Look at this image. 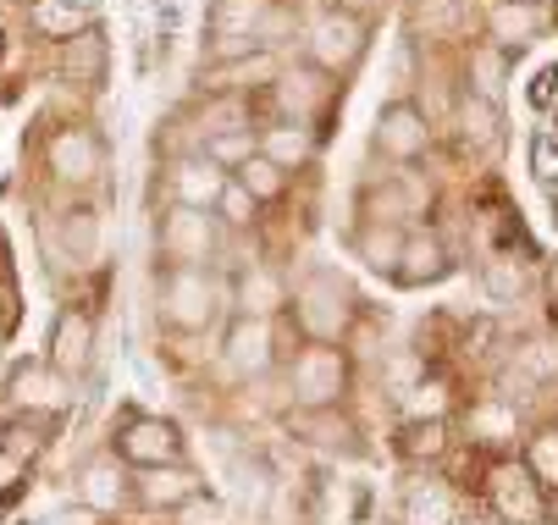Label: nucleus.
Segmentation results:
<instances>
[{
	"label": "nucleus",
	"instance_id": "1",
	"mask_svg": "<svg viewBox=\"0 0 558 525\" xmlns=\"http://www.w3.org/2000/svg\"><path fill=\"white\" fill-rule=\"evenodd\" d=\"M155 310L172 332H205L227 310V282L210 266H161L155 277Z\"/></svg>",
	"mask_w": 558,
	"mask_h": 525
},
{
	"label": "nucleus",
	"instance_id": "2",
	"mask_svg": "<svg viewBox=\"0 0 558 525\" xmlns=\"http://www.w3.org/2000/svg\"><path fill=\"white\" fill-rule=\"evenodd\" d=\"M288 388L299 399V410H338L343 388H349V359L332 343H304L288 359Z\"/></svg>",
	"mask_w": 558,
	"mask_h": 525
},
{
	"label": "nucleus",
	"instance_id": "3",
	"mask_svg": "<svg viewBox=\"0 0 558 525\" xmlns=\"http://www.w3.org/2000/svg\"><path fill=\"white\" fill-rule=\"evenodd\" d=\"M155 244H161L167 266H210L221 255V221L210 210L167 205L161 221H155Z\"/></svg>",
	"mask_w": 558,
	"mask_h": 525
},
{
	"label": "nucleus",
	"instance_id": "4",
	"mask_svg": "<svg viewBox=\"0 0 558 525\" xmlns=\"http://www.w3.org/2000/svg\"><path fill=\"white\" fill-rule=\"evenodd\" d=\"M183 431L178 420L167 415H128L117 420V437H111V454L133 471H155V465H183Z\"/></svg>",
	"mask_w": 558,
	"mask_h": 525
},
{
	"label": "nucleus",
	"instance_id": "5",
	"mask_svg": "<svg viewBox=\"0 0 558 525\" xmlns=\"http://www.w3.org/2000/svg\"><path fill=\"white\" fill-rule=\"evenodd\" d=\"M266 100L277 106V122H322L338 100V84H332V72L322 66H293V72H277V78L266 84Z\"/></svg>",
	"mask_w": 558,
	"mask_h": 525
},
{
	"label": "nucleus",
	"instance_id": "6",
	"mask_svg": "<svg viewBox=\"0 0 558 525\" xmlns=\"http://www.w3.org/2000/svg\"><path fill=\"white\" fill-rule=\"evenodd\" d=\"M288 305H293L310 343H332L349 321V288L332 271H315L310 282H299V293H288Z\"/></svg>",
	"mask_w": 558,
	"mask_h": 525
},
{
	"label": "nucleus",
	"instance_id": "7",
	"mask_svg": "<svg viewBox=\"0 0 558 525\" xmlns=\"http://www.w3.org/2000/svg\"><path fill=\"white\" fill-rule=\"evenodd\" d=\"M360 56H365V23L354 12L332 7V12L315 17V28H310V66H322V72L338 78V72H349Z\"/></svg>",
	"mask_w": 558,
	"mask_h": 525
},
{
	"label": "nucleus",
	"instance_id": "8",
	"mask_svg": "<svg viewBox=\"0 0 558 525\" xmlns=\"http://www.w3.org/2000/svg\"><path fill=\"white\" fill-rule=\"evenodd\" d=\"M221 354L238 377H266L277 365V316H232Z\"/></svg>",
	"mask_w": 558,
	"mask_h": 525
},
{
	"label": "nucleus",
	"instance_id": "9",
	"mask_svg": "<svg viewBox=\"0 0 558 525\" xmlns=\"http://www.w3.org/2000/svg\"><path fill=\"white\" fill-rule=\"evenodd\" d=\"M493 492V509L509 520V525H542L547 520V498H542V481L531 476L525 460H504L487 481Z\"/></svg>",
	"mask_w": 558,
	"mask_h": 525
},
{
	"label": "nucleus",
	"instance_id": "10",
	"mask_svg": "<svg viewBox=\"0 0 558 525\" xmlns=\"http://www.w3.org/2000/svg\"><path fill=\"white\" fill-rule=\"evenodd\" d=\"M45 365L56 370L61 382H77V377L95 365V316H89V310H61V316H56Z\"/></svg>",
	"mask_w": 558,
	"mask_h": 525
},
{
	"label": "nucleus",
	"instance_id": "11",
	"mask_svg": "<svg viewBox=\"0 0 558 525\" xmlns=\"http://www.w3.org/2000/svg\"><path fill=\"white\" fill-rule=\"evenodd\" d=\"M227 188V172L216 161H205L199 149H189V156H178L167 167V205H183V210H216Z\"/></svg>",
	"mask_w": 558,
	"mask_h": 525
},
{
	"label": "nucleus",
	"instance_id": "12",
	"mask_svg": "<svg viewBox=\"0 0 558 525\" xmlns=\"http://www.w3.org/2000/svg\"><path fill=\"white\" fill-rule=\"evenodd\" d=\"M7 399L17 415H61L66 410V382L45 359H17L7 377Z\"/></svg>",
	"mask_w": 558,
	"mask_h": 525
},
{
	"label": "nucleus",
	"instance_id": "13",
	"mask_svg": "<svg viewBox=\"0 0 558 525\" xmlns=\"http://www.w3.org/2000/svg\"><path fill=\"white\" fill-rule=\"evenodd\" d=\"M50 172L61 183H95L106 172V144L95 138V127H61L50 138Z\"/></svg>",
	"mask_w": 558,
	"mask_h": 525
},
{
	"label": "nucleus",
	"instance_id": "14",
	"mask_svg": "<svg viewBox=\"0 0 558 525\" xmlns=\"http://www.w3.org/2000/svg\"><path fill=\"white\" fill-rule=\"evenodd\" d=\"M77 509H89V514H111L133 498V476L117 454H95L84 471H77Z\"/></svg>",
	"mask_w": 558,
	"mask_h": 525
},
{
	"label": "nucleus",
	"instance_id": "15",
	"mask_svg": "<svg viewBox=\"0 0 558 525\" xmlns=\"http://www.w3.org/2000/svg\"><path fill=\"white\" fill-rule=\"evenodd\" d=\"M227 305H232V316H277L288 305V277L271 271L266 260H255L227 282Z\"/></svg>",
	"mask_w": 558,
	"mask_h": 525
},
{
	"label": "nucleus",
	"instance_id": "16",
	"mask_svg": "<svg viewBox=\"0 0 558 525\" xmlns=\"http://www.w3.org/2000/svg\"><path fill=\"white\" fill-rule=\"evenodd\" d=\"M426 144H432V133H426V122H421L415 106H387L381 111L376 149H381L387 161H415V156H426Z\"/></svg>",
	"mask_w": 558,
	"mask_h": 525
},
{
	"label": "nucleus",
	"instance_id": "17",
	"mask_svg": "<svg viewBox=\"0 0 558 525\" xmlns=\"http://www.w3.org/2000/svg\"><path fill=\"white\" fill-rule=\"evenodd\" d=\"M194 492H205L199 487V471H189V465H155V471H138V481H133V498L144 503V509H178V503H189Z\"/></svg>",
	"mask_w": 558,
	"mask_h": 525
},
{
	"label": "nucleus",
	"instance_id": "18",
	"mask_svg": "<svg viewBox=\"0 0 558 525\" xmlns=\"http://www.w3.org/2000/svg\"><path fill=\"white\" fill-rule=\"evenodd\" d=\"M315 138H322V127H299V122H271V127H260L255 133V149L271 161V167H282V172H299L310 156H315Z\"/></svg>",
	"mask_w": 558,
	"mask_h": 525
},
{
	"label": "nucleus",
	"instance_id": "19",
	"mask_svg": "<svg viewBox=\"0 0 558 525\" xmlns=\"http://www.w3.org/2000/svg\"><path fill=\"white\" fill-rule=\"evenodd\" d=\"M61 66H66V78H77L84 89H100V84H106V66H111L106 34H100V28H84V34L61 39Z\"/></svg>",
	"mask_w": 558,
	"mask_h": 525
},
{
	"label": "nucleus",
	"instance_id": "20",
	"mask_svg": "<svg viewBox=\"0 0 558 525\" xmlns=\"http://www.w3.org/2000/svg\"><path fill=\"white\" fill-rule=\"evenodd\" d=\"M448 271H453V260H448V249H442L432 233H415V239H404V249H398V266H392V277L404 282V288L442 282Z\"/></svg>",
	"mask_w": 558,
	"mask_h": 525
},
{
	"label": "nucleus",
	"instance_id": "21",
	"mask_svg": "<svg viewBox=\"0 0 558 525\" xmlns=\"http://www.w3.org/2000/svg\"><path fill=\"white\" fill-rule=\"evenodd\" d=\"M459 520V503L442 481H415L410 498H404V525H453Z\"/></svg>",
	"mask_w": 558,
	"mask_h": 525
},
{
	"label": "nucleus",
	"instance_id": "22",
	"mask_svg": "<svg viewBox=\"0 0 558 525\" xmlns=\"http://www.w3.org/2000/svg\"><path fill=\"white\" fill-rule=\"evenodd\" d=\"M199 156L205 161H216L227 178L238 172V167H244L250 156H255V127H232V133H210L205 144H199Z\"/></svg>",
	"mask_w": 558,
	"mask_h": 525
},
{
	"label": "nucleus",
	"instance_id": "23",
	"mask_svg": "<svg viewBox=\"0 0 558 525\" xmlns=\"http://www.w3.org/2000/svg\"><path fill=\"white\" fill-rule=\"evenodd\" d=\"M216 221L227 233H250L255 221H260V199L238 183V178H227V188H221V199H216Z\"/></svg>",
	"mask_w": 558,
	"mask_h": 525
},
{
	"label": "nucleus",
	"instance_id": "24",
	"mask_svg": "<svg viewBox=\"0 0 558 525\" xmlns=\"http://www.w3.org/2000/svg\"><path fill=\"white\" fill-rule=\"evenodd\" d=\"M398 249H404V239H398L387 221H371V228H360V239H354V255L371 271H392L398 266Z\"/></svg>",
	"mask_w": 558,
	"mask_h": 525
},
{
	"label": "nucleus",
	"instance_id": "25",
	"mask_svg": "<svg viewBox=\"0 0 558 525\" xmlns=\"http://www.w3.org/2000/svg\"><path fill=\"white\" fill-rule=\"evenodd\" d=\"M232 178L244 183V188H250L260 205H271V199H282V194H288V172H282V167H271V161L260 156V149H255V156H250L244 167H238Z\"/></svg>",
	"mask_w": 558,
	"mask_h": 525
},
{
	"label": "nucleus",
	"instance_id": "26",
	"mask_svg": "<svg viewBox=\"0 0 558 525\" xmlns=\"http://www.w3.org/2000/svg\"><path fill=\"white\" fill-rule=\"evenodd\" d=\"M448 442V420H410L398 431V454L404 460H426V454H442Z\"/></svg>",
	"mask_w": 558,
	"mask_h": 525
},
{
	"label": "nucleus",
	"instance_id": "27",
	"mask_svg": "<svg viewBox=\"0 0 558 525\" xmlns=\"http://www.w3.org/2000/svg\"><path fill=\"white\" fill-rule=\"evenodd\" d=\"M34 28H45L50 39H72V34H84V12L77 7H61V0H34Z\"/></svg>",
	"mask_w": 558,
	"mask_h": 525
},
{
	"label": "nucleus",
	"instance_id": "28",
	"mask_svg": "<svg viewBox=\"0 0 558 525\" xmlns=\"http://www.w3.org/2000/svg\"><path fill=\"white\" fill-rule=\"evenodd\" d=\"M531 476L542 481V487H558V431H542L536 442H531Z\"/></svg>",
	"mask_w": 558,
	"mask_h": 525
},
{
	"label": "nucleus",
	"instance_id": "29",
	"mask_svg": "<svg viewBox=\"0 0 558 525\" xmlns=\"http://www.w3.org/2000/svg\"><path fill=\"white\" fill-rule=\"evenodd\" d=\"M172 525H227V509H221L210 492H194L189 503L172 509Z\"/></svg>",
	"mask_w": 558,
	"mask_h": 525
},
{
	"label": "nucleus",
	"instance_id": "30",
	"mask_svg": "<svg viewBox=\"0 0 558 525\" xmlns=\"http://www.w3.org/2000/svg\"><path fill=\"white\" fill-rule=\"evenodd\" d=\"M66 239H72V249H77V266H84V260L95 255V239H100L95 210H72V216H66Z\"/></svg>",
	"mask_w": 558,
	"mask_h": 525
},
{
	"label": "nucleus",
	"instance_id": "31",
	"mask_svg": "<svg viewBox=\"0 0 558 525\" xmlns=\"http://www.w3.org/2000/svg\"><path fill=\"white\" fill-rule=\"evenodd\" d=\"M23 481H28V460H23V454H12V448H0V503L17 498V492H23Z\"/></svg>",
	"mask_w": 558,
	"mask_h": 525
},
{
	"label": "nucleus",
	"instance_id": "32",
	"mask_svg": "<svg viewBox=\"0 0 558 525\" xmlns=\"http://www.w3.org/2000/svg\"><path fill=\"white\" fill-rule=\"evenodd\" d=\"M531 172L542 183H558V138H536L531 144Z\"/></svg>",
	"mask_w": 558,
	"mask_h": 525
},
{
	"label": "nucleus",
	"instance_id": "33",
	"mask_svg": "<svg viewBox=\"0 0 558 525\" xmlns=\"http://www.w3.org/2000/svg\"><path fill=\"white\" fill-rule=\"evenodd\" d=\"M34 525H95V514L89 509H56V514H45V520H34Z\"/></svg>",
	"mask_w": 558,
	"mask_h": 525
},
{
	"label": "nucleus",
	"instance_id": "34",
	"mask_svg": "<svg viewBox=\"0 0 558 525\" xmlns=\"http://www.w3.org/2000/svg\"><path fill=\"white\" fill-rule=\"evenodd\" d=\"M553 78H558V66L536 72V84H531V100H536V106H547V100H553Z\"/></svg>",
	"mask_w": 558,
	"mask_h": 525
},
{
	"label": "nucleus",
	"instance_id": "35",
	"mask_svg": "<svg viewBox=\"0 0 558 525\" xmlns=\"http://www.w3.org/2000/svg\"><path fill=\"white\" fill-rule=\"evenodd\" d=\"M61 7H77V12H95L100 0H61Z\"/></svg>",
	"mask_w": 558,
	"mask_h": 525
},
{
	"label": "nucleus",
	"instance_id": "36",
	"mask_svg": "<svg viewBox=\"0 0 558 525\" xmlns=\"http://www.w3.org/2000/svg\"><path fill=\"white\" fill-rule=\"evenodd\" d=\"M453 525H498V520H487V514H470V520H453Z\"/></svg>",
	"mask_w": 558,
	"mask_h": 525
},
{
	"label": "nucleus",
	"instance_id": "37",
	"mask_svg": "<svg viewBox=\"0 0 558 525\" xmlns=\"http://www.w3.org/2000/svg\"><path fill=\"white\" fill-rule=\"evenodd\" d=\"M509 7H536V0H509Z\"/></svg>",
	"mask_w": 558,
	"mask_h": 525
}]
</instances>
